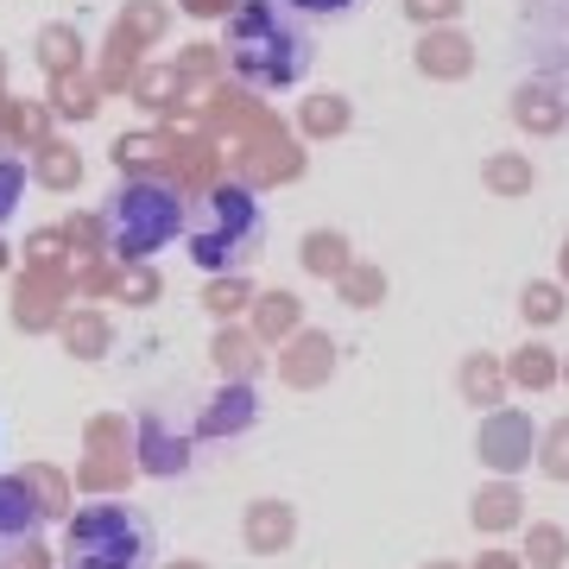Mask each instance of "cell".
I'll list each match as a JSON object with an SVG mask.
<instances>
[{
	"label": "cell",
	"instance_id": "6da1fadb",
	"mask_svg": "<svg viewBox=\"0 0 569 569\" xmlns=\"http://www.w3.org/2000/svg\"><path fill=\"white\" fill-rule=\"evenodd\" d=\"M228 58H234V70H241L247 82L284 89V82H298L310 70V39L284 20L279 7L247 0L241 13L228 20Z\"/></svg>",
	"mask_w": 569,
	"mask_h": 569
},
{
	"label": "cell",
	"instance_id": "7a4b0ae2",
	"mask_svg": "<svg viewBox=\"0 0 569 569\" xmlns=\"http://www.w3.org/2000/svg\"><path fill=\"white\" fill-rule=\"evenodd\" d=\"M70 569H146L152 563V526L133 507H82L63 531Z\"/></svg>",
	"mask_w": 569,
	"mask_h": 569
},
{
	"label": "cell",
	"instance_id": "3957f363",
	"mask_svg": "<svg viewBox=\"0 0 569 569\" xmlns=\"http://www.w3.org/2000/svg\"><path fill=\"white\" fill-rule=\"evenodd\" d=\"M266 216L247 190H216L197 216H190V260L203 272H234L260 253Z\"/></svg>",
	"mask_w": 569,
	"mask_h": 569
},
{
	"label": "cell",
	"instance_id": "277c9868",
	"mask_svg": "<svg viewBox=\"0 0 569 569\" xmlns=\"http://www.w3.org/2000/svg\"><path fill=\"white\" fill-rule=\"evenodd\" d=\"M183 222V197L178 190H164V183H127L114 209H108V241L114 253L127 260H146V253H159Z\"/></svg>",
	"mask_w": 569,
	"mask_h": 569
},
{
	"label": "cell",
	"instance_id": "5b68a950",
	"mask_svg": "<svg viewBox=\"0 0 569 569\" xmlns=\"http://www.w3.org/2000/svg\"><path fill=\"white\" fill-rule=\"evenodd\" d=\"M39 531H44V507L32 500V488L26 481H0V569L32 557Z\"/></svg>",
	"mask_w": 569,
	"mask_h": 569
},
{
	"label": "cell",
	"instance_id": "8992f818",
	"mask_svg": "<svg viewBox=\"0 0 569 569\" xmlns=\"http://www.w3.org/2000/svg\"><path fill=\"white\" fill-rule=\"evenodd\" d=\"M20 183H26V164L0 146V222L13 216V203H20Z\"/></svg>",
	"mask_w": 569,
	"mask_h": 569
},
{
	"label": "cell",
	"instance_id": "52a82bcc",
	"mask_svg": "<svg viewBox=\"0 0 569 569\" xmlns=\"http://www.w3.org/2000/svg\"><path fill=\"white\" fill-rule=\"evenodd\" d=\"M305 13H342V7H355V0H298Z\"/></svg>",
	"mask_w": 569,
	"mask_h": 569
}]
</instances>
